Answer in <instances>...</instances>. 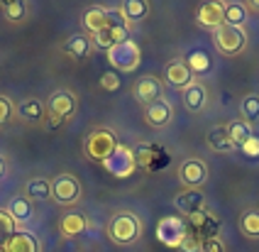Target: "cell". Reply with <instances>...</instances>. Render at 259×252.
Listing matches in <instances>:
<instances>
[{"mask_svg":"<svg viewBox=\"0 0 259 252\" xmlns=\"http://www.w3.org/2000/svg\"><path fill=\"white\" fill-rule=\"evenodd\" d=\"M120 147V140H117V133L110 130V128H98L93 133L86 135L83 140V154H86L91 162H105L113 157V152Z\"/></svg>","mask_w":259,"mask_h":252,"instance_id":"obj_1","label":"cell"},{"mask_svg":"<svg viewBox=\"0 0 259 252\" xmlns=\"http://www.w3.org/2000/svg\"><path fill=\"white\" fill-rule=\"evenodd\" d=\"M142 235V221L132 211H117L108 223V237L115 245H135Z\"/></svg>","mask_w":259,"mask_h":252,"instance_id":"obj_2","label":"cell"},{"mask_svg":"<svg viewBox=\"0 0 259 252\" xmlns=\"http://www.w3.org/2000/svg\"><path fill=\"white\" fill-rule=\"evenodd\" d=\"M125 39H130V25L125 22V17L120 15V10H110V22L101 32L91 34L93 47L105 49V52L113 49L115 45H120V42H125Z\"/></svg>","mask_w":259,"mask_h":252,"instance_id":"obj_3","label":"cell"},{"mask_svg":"<svg viewBox=\"0 0 259 252\" xmlns=\"http://www.w3.org/2000/svg\"><path fill=\"white\" fill-rule=\"evenodd\" d=\"M81 193H83L81 181L73 177V174H69V172L57 174V177L52 179V198H54V203H59V206L73 211V206L81 201Z\"/></svg>","mask_w":259,"mask_h":252,"instance_id":"obj_4","label":"cell"},{"mask_svg":"<svg viewBox=\"0 0 259 252\" xmlns=\"http://www.w3.org/2000/svg\"><path fill=\"white\" fill-rule=\"evenodd\" d=\"M213 45L223 57H237L242 54L247 47V32L242 27H230V25H223L213 32Z\"/></svg>","mask_w":259,"mask_h":252,"instance_id":"obj_5","label":"cell"},{"mask_svg":"<svg viewBox=\"0 0 259 252\" xmlns=\"http://www.w3.org/2000/svg\"><path fill=\"white\" fill-rule=\"evenodd\" d=\"M142 61V49L135 45L132 39H125L115 45L113 49H108V64L117 69V71H125V74H132Z\"/></svg>","mask_w":259,"mask_h":252,"instance_id":"obj_6","label":"cell"},{"mask_svg":"<svg viewBox=\"0 0 259 252\" xmlns=\"http://www.w3.org/2000/svg\"><path fill=\"white\" fill-rule=\"evenodd\" d=\"M188 235V223L181 216H164L157 223V237L161 245L179 250V245L184 242V237Z\"/></svg>","mask_w":259,"mask_h":252,"instance_id":"obj_7","label":"cell"},{"mask_svg":"<svg viewBox=\"0 0 259 252\" xmlns=\"http://www.w3.org/2000/svg\"><path fill=\"white\" fill-rule=\"evenodd\" d=\"M176 177H179V181H181L184 189H196V191H201V186L208 184V166H205L203 159L188 157V159H184V162L179 164Z\"/></svg>","mask_w":259,"mask_h":252,"instance_id":"obj_8","label":"cell"},{"mask_svg":"<svg viewBox=\"0 0 259 252\" xmlns=\"http://www.w3.org/2000/svg\"><path fill=\"white\" fill-rule=\"evenodd\" d=\"M196 22L203 30L215 32L225 25V3L223 0H205L196 8Z\"/></svg>","mask_w":259,"mask_h":252,"instance_id":"obj_9","label":"cell"},{"mask_svg":"<svg viewBox=\"0 0 259 252\" xmlns=\"http://www.w3.org/2000/svg\"><path fill=\"white\" fill-rule=\"evenodd\" d=\"M103 166L110 172V177L115 179H127L132 177V172L137 169V162H135V152L125 145H120V147L113 152V157L110 159H105Z\"/></svg>","mask_w":259,"mask_h":252,"instance_id":"obj_10","label":"cell"},{"mask_svg":"<svg viewBox=\"0 0 259 252\" xmlns=\"http://www.w3.org/2000/svg\"><path fill=\"white\" fill-rule=\"evenodd\" d=\"M76 105H78V98L73 91H66L61 89L57 93H52V98L47 101V113L54 115V118H61V120H69L76 113Z\"/></svg>","mask_w":259,"mask_h":252,"instance_id":"obj_11","label":"cell"},{"mask_svg":"<svg viewBox=\"0 0 259 252\" xmlns=\"http://www.w3.org/2000/svg\"><path fill=\"white\" fill-rule=\"evenodd\" d=\"M132 93H135V98H137V101L147 108V105L157 103V101H161V98H164V83L159 81L157 76L147 74V76H142V78L135 83Z\"/></svg>","mask_w":259,"mask_h":252,"instance_id":"obj_12","label":"cell"},{"mask_svg":"<svg viewBox=\"0 0 259 252\" xmlns=\"http://www.w3.org/2000/svg\"><path fill=\"white\" fill-rule=\"evenodd\" d=\"M174 206L179 213H184V216H196V213H203L205 206H208V198H205V193L203 191H196V189H184L181 193H176V198H174Z\"/></svg>","mask_w":259,"mask_h":252,"instance_id":"obj_13","label":"cell"},{"mask_svg":"<svg viewBox=\"0 0 259 252\" xmlns=\"http://www.w3.org/2000/svg\"><path fill=\"white\" fill-rule=\"evenodd\" d=\"M0 252H42V245L29 230H15L5 242H0Z\"/></svg>","mask_w":259,"mask_h":252,"instance_id":"obj_14","label":"cell"},{"mask_svg":"<svg viewBox=\"0 0 259 252\" xmlns=\"http://www.w3.org/2000/svg\"><path fill=\"white\" fill-rule=\"evenodd\" d=\"M196 78L191 74V69L186 66L184 59H174L164 66V83H169L171 89H186L188 83H193Z\"/></svg>","mask_w":259,"mask_h":252,"instance_id":"obj_15","label":"cell"},{"mask_svg":"<svg viewBox=\"0 0 259 252\" xmlns=\"http://www.w3.org/2000/svg\"><path fill=\"white\" fill-rule=\"evenodd\" d=\"M171 120H174V108L166 98H161V101H157V103H152V105L144 108V122H147L149 128L161 130V128H166Z\"/></svg>","mask_w":259,"mask_h":252,"instance_id":"obj_16","label":"cell"},{"mask_svg":"<svg viewBox=\"0 0 259 252\" xmlns=\"http://www.w3.org/2000/svg\"><path fill=\"white\" fill-rule=\"evenodd\" d=\"M181 101H184V108L188 113H201L203 108L208 105V91L201 81H193L188 83L186 89L181 91Z\"/></svg>","mask_w":259,"mask_h":252,"instance_id":"obj_17","label":"cell"},{"mask_svg":"<svg viewBox=\"0 0 259 252\" xmlns=\"http://www.w3.org/2000/svg\"><path fill=\"white\" fill-rule=\"evenodd\" d=\"M15 113H17V118L22 120V122H34V125H37V122L44 120L47 105H44L39 98H25V101L17 103Z\"/></svg>","mask_w":259,"mask_h":252,"instance_id":"obj_18","label":"cell"},{"mask_svg":"<svg viewBox=\"0 0 259 252\" xmlns=\"http://www.w3.org/2000/svg\"><path fill=\"white\" fill-rule=\"evenodd\" d=\"M59 230H61V235L64 237H78L83 235L88 230V218L81 213V211H69L61 223H59Z\"/></svg>","mask_w":259,"mask_h":252,"instance_id":"obj_19","label":"cell"},{"mask_svg":"<svg viewBox=\"0 0 259 252\" xmlns=\"http://www.w3.org/2000/svg\"><path fill=\"white\" fill-rule=\"evenodd\" d=\"M8 216L15 221V225H25V223L32 221V216H34V208H32V201H29L27 196H15L13 201L8 203Z\"/></svg>","mask_w":259,"mask_h":252,"instance_id":"obj_20","label":"cell"},{"mask_svg":"<svg viewBox=\"0 0 259 252\" xmlns=\"http://www.w3.org/2000/svg\"><path fill=\"white\" fill-rule=\"evenodd\" d=\"M108 22H110V10L103 8V5H93V8H88L86 13H83V27H86L91 34L101 32Z\"/></svg>","mask_w":259,"mask_h":252,"instance_id":"obj_21","label":"cell"},{"mask_svg":"<svg viewBox=\"0 0 259 252\" xmlns=\"http://www.w3.org/2000/svg\"><path fill=\"white\" fill-rule=\"evenodd\" d=\"M91 39H88L86 34H71L66 42H64V54H69L71 59H86L88 54H91Z\"/></svg>","mask_w":259,"mask_h":252,"instance_id":"obj_22","label":"cell"},{"mask_svg":"<svg viewBox=\"0 0 259 252\" xmlns=\"http://www.w3.org/2000/svg\"><path fill=\"white\" fill-rule=\"evenodd\" d=\"M247 5L242 0H230V3H225V25H230V27H242L245 30L247 25Z\"/></svg>","mask_w":259,"mask_h":252,"instance_id":"obj_23","label":"cell"},{"mask_svg":"<svg viewBox=\"0 0 259 252\" xmlns=\"http://www.w3.org/2000/svg\"><path fill=\"white\" fill-rule=\"evenodd\" d=\"M25 196L29 201H49L52 198V181L44 177L29 179L25 184Z\"/></svg>","mask_w":259,"mask_h":252,"instance_id":"obj_24","label":"cell"},{"mask_svg":"<svg viewBox=\"0 0 259 252\" xmlns=\"http://www.w3.org/2000/svg\"><path fill=\"white\" fill-rule=\"evenodd\" d=\"M120 15L125 17V22H140V20H144V17L149 15V5L144 3V0H125L120 8Z\"/></svg>","mask_w":259,"mask_h":252,"instance_id":"obj_25","label":"cell"},{"mask_svg":"<svg viewBox=\"0 0 259 252\" xmlns=\"http://www.w3.org/2000/svg\"><path fill=\"white\" fill-rule=\"evenodd\" d=\"M0 10L8 22H22L29 15V5L25 0H5V3H0Z\"/></svg>","mask_w":259,"mask_h":252,"instance_id":"obj_26","label":"cell"},{"mask_svg":"<svg viewBox=\"0 0 259 252\" xmlns=\"http://www.w3.org/2000/svg\"><path fill=\"white\" fill-rule=\"evenodd\" d=\"M208 145L215 152H230V149H235L232 140L228 137V128L225 125H215V128L208 130Z\"/></svg>","mask_w":259,"mask_h":252,"instance_id":"obj_27","label":"cell"},{"mask_svg":"<svg viewBox=\"0 0 259 252\" xmlns=\"http://www.w3.org/2000/svg\"><path fill=\"white\" fill-rule=\"evenodd\" d=\"M225 128H228V137L232 140V145H235V147H237V145L242 147L247 140L254 135L252 133V125H247L245 120H232V122H228Z\"/></svg>","mask_w":259,"mask_h":252,"instance_id":"obj_28","label":"cell"},{"mask_svg":"<svg viewBox=\"0 0 259 252\" xmlns=\"http://www.w3.org/2000/svg\"><path fill=\"white\" fill-rule=\"evenodd\" d=\"M240 115L247 125L257 122L259 120V93H247L245 98L240 101Z\"/></svg>","mask_w":259,"mask_h":252,"instance_id":"obj_29","label":"cell"},{"mask_svg":"<svg viewBox=\"0 0 259 252\" xmlns=\"http://www.w3.org/2000/svg\"><path fill=\"white\" fill-rule=\"evenodd\" d=\"M240 230H242V235L252 237V240L259 237V211L257 208L242 211V216H240Z\"/></svg>","mask_w":259,"mask_h":252,"instance_id":"obj_30","label":"cell"},{"mask_svg":"<svg viewBox=\"0 0 259 252\" xmlns=\"http://www.w3.org/2000/svg\"><path fill=\"white\" fill-rule=\"evenodd\" d=\"M186 66L191 69V74H193V78L196 76H203L205 71H210V57L205 54V52H191L188 54V61H186Z\"/></svg>","mask_w":259,"mask_h":252,"instance_id":"obj_31","label":"cell"},{"mask_svg":"<svg viewBox=\"0 0 259 252\" xmlns=\"http://www.w3.org/2000/svg\"><path fill=\"white\" fill-rule=\"evenodd\" d=\"M15 230H17V225H15V221L8 216V211H0V242H5Z\"/></svg>","mask_w":259,"mask_h":252,"instance_id":"obj_32","label":"cell"},{"mask_svg":"<svg viewBox=\"0 0 259 252\" xmlns=\"http://www.w3.org/2000/svg\"><path fill=\"white\" fill-rule=\"evenodd\" d=\"M201 245H203V240L188 228V235L184 237V242L179 245V252H201Z\"/></svg>","mask_w":259,"mask_h":252,"instance_id":"obj_33","label":"cell"},{"mask_svg":"<svg viewBox=\"0 0 259 252\" xmlns=\"http://www.w3.org/2000/svg\"><path fill=\"white\" fill-rule=\"evenodd\" d=\"M132 152H135V162H137V166L149 169V164H152V149L147 147V145H137Z\"/></svg>","mask_w":259,"mask_h":252,"instance_id":"obj_34","label":"cell"},{"mask_svg":"<svg viewBox=\"0 0 259 252\" xmlns=\"http://www.w3.org/2000/svg\"><path fill=\"white\" fill-rule=\"evenodd\" d=\"M13 101H10V98H8V96H3V93H0V128H3V125H8V122H10V120H13Z\"/></svg>","mask_w":259,"mask_h":252,"instance_id":"obj_35","label":"cell"},{"mask_svg":"<svg viewBox=\"0 0 259 252\" xmlns=\"http://www.w3.org/2000/svg\"><path fill=\"white\" fill-rule=\"evenodd\" d=\"M122 86V81H120V76L115 74V71H105V74L101 76V89L103 91H117Z\"/></svg>","mask_w":259,"mask_h":252,"instance_id":"obj_36","label":"cell"},{"mask_svg":"<svg viewBox=\"0 0 259 252\" xmlns=\"http://www.w3.org/2000/svg\"><path fill=\"white\" fill-rule=\"evenodd\" d=\"M201 252H225V242L220 237H208V240H203Z\"/></svg>","mask_w":259,"mask_h":252,"instance_id":"obj_37","label":"cell"},{"mask_svg":"<svg viewBox=\"0 0 259 252\" xmlns=\"http://www.w3.org/2000/svg\"><path fill=\"white\" fill-rule=\"evenodd\" d=\"M242 149H245V154L247 157H259V137H249L245 145H242Z\"/></svg>","mask_w":259,"mask_h":252,"instance_id":"obj_38","label":"cell"},{"mask_svg":"<svg viewBox=\"0 0 259 252\" xmlns=\"http://www.w3.org/2000/svg\"><path fill=\"white\" fill-rule=\"evenodd\" d=\"M66 120H61V118H54V115H49V118L44 120V130L47 133H52V130H57V128H61Z\"/></svg>","mask_w":259,"mask_h":252,"instance_id":"obj_39","label":"cell"},{"mask_svg":"<svg viewBox=\"0 0 259 252\" xmlns=\"http://www.w3.org/2000/svg\"><path fill=\"white\" fill-rule=\"evenodd\" d=\"M245 5H247V10H257L259 13V0H247Z\"/></svg>","mask_w":259,"mask_h":252,"instance_id":"obj_40","label":"cell"},{"mask_svg":"<svg viewBox=\"0 0 259 252\" xmlns=\"http://www.w3.org/2000/svg\"><path fill=\"white\" fill-rule=\"evenodd\" d=\"M3 174H5V162L0 159V177H3Z\"/></svg>","mask_w":259,"mask_h":252,"instance_id":"obj_41","label":"cell"}]
</instances>
